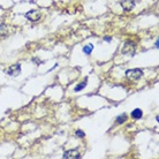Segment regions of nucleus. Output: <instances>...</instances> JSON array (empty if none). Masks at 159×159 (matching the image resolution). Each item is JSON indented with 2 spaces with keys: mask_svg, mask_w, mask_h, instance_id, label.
I'll return each instance as SVG.
<instances>
[{
  "mask_svg": "<svg viewBox=\"0 0 159 159\" xmlns=\"http://www.w3.org/2000/svg\"><path fill=\"white\" fill-rule=\"evenodd\" d=\"M143 75V72L141 69H137V68H134V69H128L126 70V77L131 81H136L139 80V77H142Z\"/></svg>",
  "mask_w": 159,
  "mask_h": 159,
  "instance_id": "f257e3e1",
  "label": "nucleus"
},
{
  "mask_svg": "<svg viewBox=\"0 0 159 159\" xmlns=\"http://www.w3.org/2000/svg\"><path fill=\"white\" fill-rule=\"evenodd\" d=\"M122 53L126 56H134L135 54V44L133 42H127L125 43L122 48Z\"/></svg>",
  "mask_w": 159,
  "mask_h": 159,
  "instance_id": "f03ea898",
  "label": "nucleus"
},
{
  "mask_svg": "<svg viewBox=\"0 0 159 159\" xmlns=\"http://www.w3.org/2000/svg\"><path fill=\"white\" fill-rule=\"evenodd\" d=\"M25 17L28 19L29 21H31V22H36V21H39L40 17H42V14H40L38 11H30L25 14Z\"/></svg>",
  "mask_w": 159,
  "mask_h": 159,
  "instance_id": "7ed1b4c3",
  "label": "nucleus"
},
{
  "mask_svg": "<svg viewBox=\"0 0 159 159\" xmlns=\"http://www.w3.org/2000/svg\"><path fill=\"white\" fill-rule=\"evenodd\" d=\"M7 75L9 76H17L20 75L21 73V65L20 64H15L13 65V66H11V67L7 69Z\"/></svg>",
  "mask_w": 159,
  "mask_h": 159,
  "instance_id": "20e7f679",
  "label": "nucleus"
},
{
  "mask_svg": "<svg viewBox=\"0 0 159 159\" xmlns=\"http://www.w3.org/2000/svg\"><path fill=\"white\" fill-rule=\"evenodd\" d=\"M62 157L65 159H79L81 158V155L77 150H68V151L65 152Z\"/></svg>",
  "mask_w": 159,
  "mask_h": 159,
  "instance_id": "39448f33",
  "label": "nucleus"
},
{
  "mask_svg": "<svg viewBox=\"0 0 159 159\" xmlns=\"http://www.w3.org/2000/svg\"><path fill=\"white\" fill-rule=\"evenodd\" d=\"M121 6L125 11H131L134 6H135V2L133 1V0H123L122 2H121Z\"/></svg>",
  "mask_w": 159,
  "mask_h": 159,
  "instance_id": "423d86ee",
  "label": "nucleus"
},
{
  "mask_svg": "<svg viewBox=\"0 0 159 159\" xmlns=\"http://www.w3.org/2000/svg\"><path fill=\"white\" fill-rule=\"evenodd\" d=\"M130 116L134 120H139L143 116V112H142V110H139V108H135L134 111L131 112Z\"/></svg>",
  "mask_w": 159,
  "mask_h": 159,
  "instance_id": "0eeeda50",
  "label": "nucleus"
},
{
  "mask_svg": "<svg viewBox=\"0 0 159 159\" xmlns=\"http://www.w3.org/2000/svg\"><path fill=\"white\" fill-rule=\"evenodd\" d=\"M92 50H93V46H92V45H85V46H83V52H84V54H87V56L91 54Z\"/></svg>",
  "mask_w": 159,
  "mask_h": 159,
  "instance_id": "6e6552de",
  "label": "nucleus"
},
{
  "mask_svg": "<svg viewBox=\"0 0 159 159\" xmlns=\"http://www.w3.org/2000/svg\"><path fill=\"white\" fill-rule=\"evenodd\" d=\"M85 87H87V81H84L83 83L77 84V85L75 87V89H74V91H75V92H79V91H81L82 89H84Z\"/></svg>",
  "mask_w": 159,
  "mask_h": 159,
  "instance_id": "1a4fd4ad",
  "label": "nucleus"
},
{
  "mask_svg": "<svg viewBox=\"0 0 159 159\" xmlns=\"http://www.w3.org/2000/svg\"><path fill=\"white\" fill-rule=\"evenodd\" d=\"M126 120H127V116H126V114H122V116H120L116 118V122L119 123V125H121V123H123Z\"/></svg>",
  "mask_w": 159,
  "mask_h": 159,
  "instance_id": "9d476101",
  "label": "nucleus"
},
{
  "mask_svg": "<svg viewBox=\"0 0 159 159\" xmlns=\"http://www.w3.org/2000/svg\"><path fill=\"white\" fill-rule=\"evenodd\" d=\"M7 32V28H6V25H0V36H2Z\"/></svg>",
  "mask_w": 159,
  "mask_h": 159,
  "instance_id": "9b49d317",
  "label": "nucleus"
},
{
  "mask_svg": "<svg viewBox=\"0 0 159 159\" xmlns=\"http://www.w3.org/2000/svg\"><path fill=\"white\" fill-rule=\"evenodd\" d=\"M75 134H76V136H77V137H80V139H82V137H84V135H85V134H84L83 131L80 130V129H79V130H76Z\"/></svg>",
  "mask_w": 159,
  "mask_h": 159,
  "instance_id": "f8f14e48",
  "label": "nucleus"
},
{
  "mask_svg": "<svg viewBox=\"0 0 159 159\" xmlns=\"http://www.w3.org/2000/svg\"><path fill=\"white\" fill-rule=\"evenodd\" d=\"M104 40H105V42H111L112 38H111V37H108V36H105V37H104Z\"/></svg>",
  "mask_w": 159,
  "mask_h": 159,
  "instance_id": "ddd939ff",
  "label": "nucleus"
},
{
  "mask_svg": "<svg viewBox=\"0 0 159 159\" xmlns=\"http://www.w3.org/2000/svg\"><path fill=\"white\" fill-rule=\"evenodd\" d=\"M159 48V40L157 39L156 40V48Z\"/></svg>",
  "mask_w": 159,
  "mask_h": 159,
  "instance_id": "4468645a",
  "label": "nucleus"
}]
</instances>
